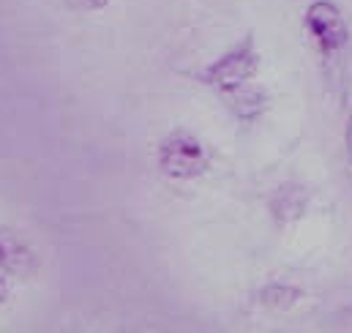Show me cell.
Segmentation results:
<instances>
[{
  "label": "cell",
  "instance_id": "obj_1",
  "mask_svg": "<svg viewBox=\"0 0 352 333\" xmlns=\"http://www.w3.org/2000/svg\"><path fill=\"white\" fill-rule=\"evenodd\" d=\"M159 166L170 178H197L208 169V151L194 134L173 131L159 148Z\"/></svg>",
  "mask_w": 352,
  "mask_h": 333
},
{
  "label": "cell",
  "instance_id": "obj_2",
  "mask_svg": "<svg viewBox=\"0 0 352 333\" xmlns=\"http://www.w3.org/2000/svg\"><path fill=\"white\" fill-rule=\"evenodd\" d=\"M257 72V52H254V44L252 39L241 41L235 50H230L227 55H221L210 69H205L199 74V80L210 87H219L224 93H232L238 87L249 83Z\"/></svg>",
  "mask_w": 352,
  "mask_h": 333
},
{
  "label": "cell",
  "instance_id": "obj_3",
  "mask_svg": "<svg viewBox=\"0 0 352 333\" xmlns=\"http://www.w3.org/2000/svg\"><path fill=\"white\" fill-rule=\"evenodd\" d=\"M306 25H309L311 36L317 39V44H320V50L325 55H333V52L344 50V44H347V25H344V19H342V14H339V8L333 3L320 0V3L309 6Z\"/></svg>",
  "mask_w": 352,
  "mask_h": 333
},
{
  "label": "cell",
  "instance_id": "obj_4",
  "mask_svg": "<svg viewBox=\"0 0 352 333\" xmlns=\"http://www.w3.org/2000/svg\"><path fill=\"white\" fill-rule=\"evenodd\" d=\"M30 262V254L25 246L11 235V233H0V265L8 270H25Z\"/></svg>",
  "mask_w": 352,
  "mask_h": 333
},
{
  "label": "cell",
  "instance_id": "obj_5",
  "mask_svg": "<svg viewBox=\"0 0 352 333\" xmlns=\"http://www.w3.org/2000/svg\"><path fill=\"white\" fill-rule=\"evenodd\" d=\"M230 96H232V109H235L241 118H254L257 112H263L265 104H267L263 90H257V87L249 90L246 85L238 87V90H232Z\"/></svg>",
  "mask_w": 352,
  "mask_h": 333
}]
</instances>
